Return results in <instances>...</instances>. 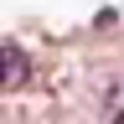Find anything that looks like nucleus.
Listing matches in <instances>:
<instances>
[{"label": "nucleus", "mask_w": 124, "mask_h": 124, "mask_svg": "<svg viewBox=\"0 0 124 124\" xmlns=\"http://www.w3.org/2000/svg\"><path fill=\"white\" fill-rule=\"evenodd\" d=\"M31 78V62H26V52L16 41H0V88H21Z\"/></svg>", "instance_id": "f257e3e1"}]
</instances>
